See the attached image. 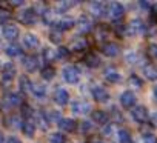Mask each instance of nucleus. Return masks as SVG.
I'll return each mask as SVG.
<instances>
[{
  "instance_id": "f257e3e1",
  "label": "nucleus",
  "mask_w": 157,
  "mask_h": 143,
  "mask_svg": "<svg viewBox=\"0 0 157 143\" xmlns=\"http://www.w3.org/2000/svg\"><path fill=\"white\" fill-rule=\"evenodd\" d=\"M63 79L68 82V83H78V80H80V69H78L77 66L74 65H69V66H65L63 68Z\"/></svg>"
},
{
  "instance_id": "f03ea898",
  "label": "nucleus",
  "mask_w": 157,
  "mask_h": 143,
  "mask_svg": "<svg viewBox=\"0 0 157 143\" xmlns=\"http://www.w3.org/2000/svg\"><path fill=\"white\" fill-rule=\"evenodd\" d=\"M19 105H22V97L19 94H16V92H8L3 97V100H2V106L6 108V109H13V108H16Z\"/></svg>"
},
{
  "instance_id": "7ed1b4c3",
  "label": "nucleus",
  "mask_w": 157,
  "mask_h": 143,
  "mask_svg": "<svg viewBox=\"0 0 157 143\" xmlns=\"http://www.w3.org/2000/svg\"><path fill=\"white\" fill-rule=\"evenodd\" d=\"M52 100H54L56 105L65 106L69 102V92L65 88H56V91L52 92Z\"/></svg>"
},
{
  "instance_id": "20e7f679",
  "label": "nucleus",
  "mask_w": 157,
  "mask_h": 143,
  "mask_svg": "<svg viewBox=\"0 0 157 143\" xmlns=\"http://www.w3.org/2000/svg\"><path fill=\"white\" fill-rule=\"evenodd\" d=\"M16 66L11 63V62H8V63H5L3 66H2V80H3V83H10V82H13V79L16 77Z\"/></svg>"
},
{
  "instance_id": "39448f33",
  "label": "nucleus",
  "mask_w": 157,
  "mask_h": 143,
  "mask_svg": "<svg viewBox=\"0 0 157 143\" xmlns=\"http://www.w3.org/2000/svg\"><path fill=\"white\" fill-rule=\"evenodd\" d=\"M125 31H126V34L128 36H139V34H142L143 31H145V25L142 23V20H131L129 23H128V26L125 28Z\"/></svg>"
},
{
  "instance_id": "423d86ee",
  "label": "nucleus",
  "mask_w": 157,
  "mask_h": 143,
  "mask_svg": "<svg viewBox=\"0 0 157 143\" xmlns=\"http://www.w3.org/2000/svg\"><path fill=\"white\" fill-rule=\"evenodd\" d=\"M19 19H20V22L25 23V25H36V22H37V13H36L34 9L28 8V9H23V11L20 13Z\"/></svg>"
},
{
  "instance_id": "0eeeda50",
  "label": "nucleus",
  "mask_w": 157,
  "mask_h": 143,
  "mask_svg": "<svg viewBox=\"0 0 157 143\" xmlns=\"http://www.w3.org/2000/svg\"><path fill=\"white\" fill-rule=\"evenodd\" d=\"M90 109H91L90 103L82 102V100H75V102H72V103H71V111H72L74 114H77V115L88 114V112H90Z\"/></svg>"
},
{
  "instance_id": "6e6552de",
  "label": "nucleus",
  "mask_w": 157,
  "mask_h": 143,
  "mask_svg": "<svg viewBox=\"0 0 157 143\" xmlns=\"http://www.w3.org/2000/svg\"><path fill=\"white\" fill-rule=\"evenodd\" d=\"M131 117L137 123H145L148 120V111H146L145 106H134L131 109Z\"/></svg>"
},
{
  "instance_id": "1a4fd4ad",
  "label": "nucleus",
  "mask_w": 157,
  "mask_h": 143,
  "mask_svg": "<svg viewBox=\"0 0 157 143\" xmlns=\"http://www.w3.org/2000/svg\"><path fill=\"white\" fill-rule=\"evenodd\" d=\"M93 97L99 102V103H106L109 100V92L106 88L103 86H94L93 88Z\"/></svg>"
},
{
  "instance_id": "9d476101",
  "label": "nucleus",
  "mask_w": 157,
  "mask_h": 143,
  "mask_svg": "<svg viewBox=\"0 0 157 143\" xmlns=\"http://www.w3.org/2000/svg\"><path fill=\"white\" fill-rule=\"evenodd\" d=\"M120 105H122L123 108H126V109L134 108V105H136V94L131 92V91L122 92V94H120Z\"/></svg>"
},
{
  "instance_id": "9b49d317",
  "label": "nucleus",
  "mask_w": 157,
  "mask_h": 143,
  "mask_svg": "<svg viewBox=\"0 0 157 143\" xmlns=\"http://www.w3.org/2000/svg\"><path fill=\"white\" fill-rule=\"evenodd\" d=\"M102 52H103L106 57H117V55L120 54V48H119V45L114 43V42H106V43H103V46H102Z\"/></svg>"
},
{
  "instance_id": "f8f14e48",
  "label": "nucleus",
  "mask_w": 157,
  "mask_h": 143,
  "mask_svg": "<svg viewBox=\"0 0 157 143\" xmlns=\"http://www.w3.org/2000/svg\"><path fill=\"white\" fill-rule=\"evenodd\" d=\"M22 65L28 73H33V71H36L39 68V58L36 55H25L22 58Z\"/></svg>"
},
{
  "instance_id": "ddd939ff",
  "label": "nucleus",
  "mask_w": 157,
  "mask_h": 143,
  "mask_svg": "<svg viewBox=\"0 0 157 143\" xmlns=\"http://www.w3.org/2000/svg\"><path fill=\"white\" fill-rule=\"evenodd\" d=\"M19 34H20V29H19L17 25H14V23L5 25V28H3V37L6 40H16L19 37Z\"/></svg>"
},
{
  "instance_id": "4468645a",
  "label": "nucleus",
  "mask_w": 157,
  "mask_h": 143,
  "mask_svg": "<svg viewBox=\"0 0 157 143\" xmlns=\"http://www.w3.org/2000/svg\"><path fill=\"white\" fill-rule=\"evenodd\" d=\"M75 26H77V29L80 31L82 34H86V32H90V31H91V28H93V22H91V19H90V17L82 16L80 19H78V20L75 22Z\"/></svg>"
},
{
  "instance_id": "2eb2a0df",
  "label": "nucleus",
  "mask_w": 157,
  "mask_h": 143,
  "mask_svg": "<svg viewBox=\"0 0 157 143\" xmlns=\"http://www.w3.org/2000/svg\"><path fill=\"white\" fill-rule=\"evenodd\" d=\"M74 25H75V22H74L72 19H62V20H59V22L54 23V28H56V31H59V32H65V31L72 29Z\"/></svg>"
},
{
  "instance_id": "dca6fc26",
  "label": "nucleus",
  "mask_w": 157,
  "mask_h": 143,
  "mask_svg": "<svg viewBox=\"0 0 157 143\" xmlns=\"http://www.w3.org/2000/svg\"><path fill=\"white\" fill-rule=\"evenodd\" d=\"M23 46L28 48V49H37L40 46V40L34 34H25V37H23Z\"/></svg>"
},
{
  "instance_id": "f3484780",
  "label": "nucleus",
  "mask_w": 157,
  "mask_h": 143,
  "mask_svg": "<svg viewBox=\"0 0 157 143\" xmlns=\"http://www.w3.org/2000/svg\"><path fill=\"white\" fill-rule=\"evenodd\" d=\"M123 14H125L123 5H120V3H117V2H113V3L109 5V16H111L113 19L119 20V19L123 17Z\"/></svg>"
},
{
  "instance_id": "a211bd4d",
  "label": "nucleus",
  "mask_w": 157,
  "mask_h": 143,
  "mask_svg": "<svg viewBox=\"0 0 157 143\" xmlns=\"http://www.w3.org/2000/svg\"><path fill=\"white\" fill-rule=\"evenodd\" d=\"M57 125H59V129L63 132H72L75 129V122L72 119H60Z\"/></svg>"
},
{
  "instance_id": "6ab92c4d",
  "label": "nucleus",
  "mask_w": 157,
  "mask_h": 143,
  "mask_svg": "<svg viewBox=\"0 0 157 143\" xmlns=\"http://www.w3.org/2000/svg\"><path fill=\"white\" fill-rule=\"evenodd\" d=\"M93 122H96V123H100V125H106L108 123V120H109V115L105 112V111H100V109H97V111H93Z\"/></svg>"
},
{
  "instance_id": "aec40b11",
  "label": "nucleus",
  "mask_w": 157,
  "mask_h": 143,
  "mask_svg": "<svg viewBox=\"0 0 157 143\" xmlns=\"http://www.w3.org/2000/svg\"><path fill=\"white\" fill-rule=\"evenodd\" d=\"M143 73H145V77L148 80H157V66L152 65V63H148L143 66Z\"/></svg>"
},
{
  "instance_id": "412c9836",
  "label": "nucleus",
  "mask_w": 157,
  "mask_h": 143,
  "mask_svg": "<svg viewBox=\"0 0 157 143\" xmlns=\"http://www.w3.org/2000/svg\"><path fill=\"white\" fill-rule=\"evenodd\" d=\"M90 8H91V13L94 14V16H97V17H100V16H103L105 14V8H106V5L103 3V2H91L90 3Z\"/></svg>"
},
{
  "instance_id": "4be33fe9",
  "label": "nucleus",
  "mask_w": 157,
  "mask_h": 143,
  "mask_svg": "<svg viewBox=\"0 0 157 143\" xmlns=\"http://www.w3.org/2000/svg\"><path fill=\"white\" fill-rule=\"evenodd\" d=\"M22 131H23V134L26 137H33L34 132H36V123H34V120H23Z\"/></svg>"
},
{
  "instance_id": "5701e85b",
  "label": "nucleus",
  "mask_w": 157,
  "mask_h": 143,
  "mask_svg": "<svg viewBox=\"0 0 157 143\" xmlns=\"http://www.w3.org/2000/svg\"><path fill=\"white\" fill-rule=\"evenodd\" d=\"M105 80L108 82V83H119L120 80H122V77H120V74L117 73L116 69H106V73H105Z\"/></svg>"
},
{
  "instance_id": "b1692460",
  "label": "nucleus",
  "mask_w": 157,
  "mask_h": 143,
  "mask_svg": "<svg viewBox=\"0 0 157 143\" xmlns=\"http://www.w3.org/2000/svg\"><path fill=\"white\" fill-rule=\"evenodd\" d=\"M5 52H6L8 57L16 58V57H20V55H22V48L17 46V45H10V46L5 48Z\"/></svg>"
},
{
  "instance_id": "393cba45",
  "label": "nucleus",
  "mask_w": 157,
  "mask_h": 143,
  "mask_svg": "<svg viewBox=\"0 0 157 143\" xmlns=\"http://www.w3.org/2000/svg\"><path fill=\"white\" fill-rule=\"evenodd\" d=\"M31 91H33V94H34L37 99H43V97H46V86L42 85V83H36V85H33Z\"/></svg>"
},
{
  "instance_id": "a878e982",
  "label": "nucleus",
  "mask_w": 157,
  "mask_h": 143,
  "mask_svg": "<svg viewBox=\"0 0 157 143\" xmlns=\"http://www.w3.org/2000/svg\"><path fill=\"white\" fill-rule=\"evenodd\" d=\"M85 63H86V66H90V68H97V66L100 65V60H99V57H97L94 52H90V54L85 55Z\"/></svg>"
},
{
  "instance_id": "bb28decb",
  "label": "nucleus",
  "mask_w": 157,
  "mask_h": 143,
  "mask_svg": "<svg viewBox=\"0 0 157 143\" xmlns=\"http://www.w3.org/2000/svg\"><path fill=\"white\" fill-rule=\"evenodd\" d=\"M19 86H20V91H23V92H28V91H31V88H33V83H31L29 77H26V76H22V77L19 79Z\"/></svg>"
},
{
  "instance_id": "cd10ccee",
  "label": "nucleus",
  "mask_w": 157,
  "mask_h": 143,
  "mask_svg": "<svg viewBox=\"0 0 157 143\" xmlns=\"http://www.w3.org/2000/svg\"><path fill=\"white\" fill-rule=\"evenodd\" d=\"M72 49H75V51H83V49H86L88 48V42L83 39V37H78V39H75L74 42H72Z\"/></svg>"
},
{
  "instance_id": "c85d7f7f",
  "label": "nucleus",
  "mask_w": 157,
  "mask_h": 143,
  "mask_svg": "<svg viewBox=\"0 0 157 143\" xmlns=\"http://www.w3.org/2000/svg\"><path fill=\"white\" fill-rule=\"evenodd\" d=\"M5 125H6L8 128H11V129H16V128L22 126V125H20V119H19L17 115H10V117H6V119H5Z\"/></svg>"
},
{
  "instance_id": "c756f323",
  "label": "nucleus",
  "mask_w": 157,
  "mask_h": 143,
  "mask_svg": "<svg viewBox=\"0 0 157 143\" xmlns=\"http://www.w3.org/2000/svg\"><path fill=\"white\" fill-rule=\"evenodd\" d=\"M54 76H56V69H54L52 66H45V68L42 69V77H43L45 80H52Z\"/></svg>"
},
{
  "instance_id": "7c9ffc66",
  "label": "nucleus",
  "mask_w": 157,
  "mask_h": 143,
  "mask_svg": "<svg viewBox=\"0 0 157 143\" xmlns=\"http://www.w3.org/2000/svg\"><path fill=\"white\" fill-rule=\"evenodd\" d=\"M119 141H120V143H132V137H131L129 131L120 129V131H119Z\"/></svg>"
},
{
  "instance_id": "2f4dec72",
  "label": "nucleus",
  "mask_w": 157,
  "mask_h": 143,
  "mask_svg": "<svg viewBox=\"0 0 157 143\" xmlns=\"http://www.w3.org/2000/svg\"><path fill=\"white\" fill-rule=\"evenodd\" d=\"M49 141H51V143H68L66 137H65L62 132H54V134H51Z\"/></svg>"
},
{
  "instance_id": "473e14b6",
  "label": "nucleus",
  "mask_w": 157,
  "mask_h": 143,
  "mask_svg": "<svg viewBox=\"0 0 157 143\" xmlns=\"http://www.w3.org/2000/svg\"><path fill=\"white\" fill-rule=\"evenodd\" d=\"M128 82H129V85H132V86H134V88H137V89H140V88L143 86L142 79H140L139 76H136V74H131V76H129V79H128Z\"/></svg>"
},
{
  "instance_id": "72a5a7b5",
  "label": "nucleus",
  "mask_w": 157,
  "mask_h": 143,
  "mask_svg": "<svg viewBox=\"0 0 157 143\" xmlns=\"http://www.w3.org/2000/svg\"><path fill=\"white\" fill-rule=\"evenodd\" d=\"M43 57H45L46 62H52V60L57 58V52L54 49H51V48H45L43 49Z\"/></svg>"
},
{
  "instance_id": "f704fd0d",
  "label": "nucleus",
  "mask_w": 157,
  "mask_h": 143,
  "mask_svg": "<svg viewBox=\"0 0 157 143\" xmlns=\"http://www.w3.org/2000/svg\"><path fill=\"white\" fill-rule=\"evenodd\" d=\"M71 6H72L71 2H57L56 3V11L57 13H66Z\"/></svg>"
},
{
  "instance_id": "c9c22d12",
  "label": "nucleus",
  "mask_w": 157,
  "mask_h": 143,
  "mask_svg": "<svg viewBox=\"0 0 157 143\" xmlns=\"http://www.w3.org/2000/svg\"><path fill=\"white\" fill-rule=\"evenodd\" d=\"M10 19H11V14L6 9H0V25L10 22Z\"/></svg>"
},
{
  "instance_id": "e433bc0d",
  "label": "nucleus",
  "mask_w": 157,
  "mask_h": 143,
  "mask_svg": "<svg viewBox=\"0 0 157 143\" xmlns=\"http://www.w3.org/2000/svg\"><path fill=\"white\" fill-rule=\"evenodd\" d=\"M148 54L151 58H157V43H151L148 46Z\"/></svg>"
},
{
  "instance_id": "4c0bfd02",
  "label": "nucleus",
  "mask_w": 157,
  "mask_h": 143,
  "mask_svg": "<svg viewBox=\"0 0 157 143\" xmlns=\"http://www.w3.org/2000/svg\"><path fill=\"white\" fill-rule=\"evenodd\" d=\"M91 129H93L91 122H82V125H80V132H82V134H86V132H90Z\"/></svg>"
},
{
  "instance_id": "58836bf2",
  "label": "nucleus",
  "mask_w": 157,
  "mask_h": 143,
  "mask_svg": "<svg viewBox=\"0 0 157 143\" xmlns=\"http://www.w3.org/2000/svg\"><path fill=\"white\" fill-rule=\"evenodd\" d=\"M49 39H51L54 43H59L60 39H62V32H59V31H52V32L49 34Z\"/></svg>"
},
{
  "instance_id": "ea45409f",
  "label": "nucleus",
  "mask_w": 157,
  "mask_h": 143,
  "mask_svg": "<svg viewBox=\"0 0 157 143\" xmlns=\"http://www.w3.org/2000/svg\"><path fill=\"white\" fill-rule=\"evenodd\" d=\"M57 57H60L62 60H65V58L69 57V51H68L66 48H60V49L57 51Z\"/></svg>"
},
{
  "instance_id": "a19ab883",
  "label": "nucleus",
  "mask_w": 157,
  "mask_h": 143,
  "mask_svg": "<svg viewBox=\"0 0 157 143\" xmlns=\"http://www.w3.org/2000/svg\"><path fill=\"white\" fill-rule=\"evenodd\" d=\"M143 141H145V143H157V138L151 134V135H145V137H143Z\"/></svg>"
},
{
  "instance_id": "79ce46f5",
  "label": "nucleus",
  "mask_w": 157,
  "mask_h": 143,
  "mask_svg": "<svg viewBox=\"0 0 157 143\" xmlns=\"http://www.w3.org/2000/svg\"><path fill=\"white\" fill-rule=\"evenodd\" d=\"M113 114H114V119L117 120V123H119V122H122V115L119 114V111H117L116 108H113Z\"/></svg>"
},
{
  "instance_id": "37998d69",
  "label": "nucleus",
  "mask_w": 157,
  "mask_h": 143,
  "mask_svg": "<svg viewBox=\"0 0 157 143\" xmlns=\"http://www.w3.org/2000/svg\"><path fill=\"white\" fill-rule=\"evenodd\" d=\"M149 120H151V125H152L154 128H157V112H154V114L151 115Z\"/></svg>"
},
{
  "instance_id": "c03bdc74",
  "label": "nucleus",
  "mask_w": 157,
  "mask_h": 143,
  "mask_svg": "<svg viewBox=\"0 0 157 143\" xmlns=\"http://www.w3.org/2000/svg\"><path fill=\"white\" fill-rule=\"evenodd\" d=\"M6 143H22V141H20L17 137H10V138L6 140Z\"/></svg>"
},
{
  "instance_id": "a18cd8bd",
  "label": "nucleus",
  "mask_w": 157,
  "mask_h": 143,
  "mask_svg": "<svg viewBox=\"0 0 157 143\" xmlns=\"http://www.w3.org/2000/svg\"><path fill=\"white\" fill-rule=\"evenodd\" d=\"M139 5H140L142 8H145V9H149V6H151V5H149V3H146V2H140Z\"/></svg>"
},
{
  "instance_id": "49530a36",
  "label": "nucleus",
  "mask_w": 157,
  "mask_h": 143,
  "mask_svg": "<svg viewBox=\"0 0 157 143\" xmlns=\"http://www.w3.org/2000/svg\"><path fill=\"white\" fill-rule=\"evenodd\" d=\"M11 5H13V6H20V5H23V3H22V2H11Z\"/></svg>"
},
{
  "instance_id": "de8ad7c7",
  "label": "nucleus",
  "mask_w": 157,
  "mask_h": 143,
  "mask_svg": "<svg viewBox=\"0 0 157 143\" xmlns=\"http://www.w3.org/2000/svg\"><path fill=\"white\" fill-rule=\"evenodd\" d=\"M3 141H5V137H3L2 132H0V143H3Z\"/></svg>"
},
{
  "instance_id": "09e8293b",
  "label": "nucleus",
  "mask_w": 157,
  "mask_h": 143,
  "mask_svg": "<svg viewBox=\"0 0 157 143\" xmlns=\"http://www.w3.org/2000/svg\"><path fill=\"white\" fill-rule=\"evenodd\" d=\"M154 97H155V100H157V86L154 88Z\"/></svg>"
},
{
  "instance_id": "8fccbe9b",
  "label": "nucleus",
  "mask_w": 157,
  "mask_h": 143,
  "mask_svg": "<svg viewBox=\"0 0 157 143\" xmlns=\"http://www.w3.org/2000/svg\"><path fill=\"white\" fill-rule=\"evenodd\" d=\"M91 143H105V141H100V140H94V141H91Z\"/></svg>"
},
{
  "instance_id": "3c124183",
  "label": "nucleus",
  "mask_w": 157,
  "mask_h": 143,
  "mask_svg": "<svg viewBox=\"0 0 157 143\" xmlns=\"http://www.w3.org/2000/svg\"><path fill=\"white\" fill-rule=\"evenodd\" d=\"M3 48V43H2V39H0V49H2Z\"/></svg>"
}]
</instances>
